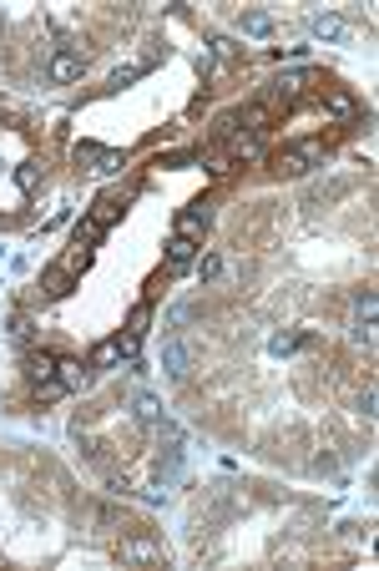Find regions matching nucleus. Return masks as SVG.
<instances>
[{
  "instance_id": "1",
  "label": "nucleus",
  "mask_w": 379,
  "mask_h": 571,
  "mask_svg": "<svg viewBox=\"0 0 379 571\" xmlns=\"http://www.w3.org/2000/svg\"><path fill=\"white\" fill-rule=\"evenodd\" d=\"M86 263H91V248L71 243V248H66V258H61L56 268H46V278H41V294H46V299H61V294L71 289V278H76Z\"/></svg>"
},
{
  "instance_id": "2",
  "label": "nucleus",
  "mask_w": 379,
  "mask_h": 571,
  "mask_svg": "<svg viewBox=\"0 0 379 571\" xmlns=\"http://www.w3.org/2000/svg\"><path fill=\"white\" fill-rule=\"evenodd\" d=\"M122 207H127L122 197H96V202H91V212H86V222L76 227V243H81V248H86V243H96L106 227L122 217Z\"/></svg>"
},
{
  "instance_id": "3",
  "label": "nucleus",
  "mask_w": 379,
  "mask_h": 571,
  "mask_svg": "<svg viewBox=\"0 0 379 571\" xmlns=\"http://www.w3.org/2000/svg\"><path fill=\"white\" fill-rule=\"evenodd\" d=\"M318 157H323L318 142H298V147H289V152L274 157V173H279V178H303L308 167H318Z\"/></svg>"
},
{
  "instance_id": "4",
  "label": "nucleus",
  "mask_w": 379,
  "mask_h": 571,
  "mask_svg": "<svg viewBox=\"0 0 379 571\" xmlns=\"http://www.w3.org/2000/svg\"><path fill=\"white\" fill-rule=\"evenodd\" d=\"M303 86H308V76H303V71H279L274 81H268V96H263V101H274V106H289V101H294Z\"/></svg>"
},
{
  "instance_id": "5",
  "label": "nucleus",
  "mask_w": 379,
  "mask_h": 571,
  "mask_svg": "<svg viewBox=\"0 0 379 571\" xmlns=\"http://www.w3.org/2000/svg\"><path fill=\"white\" fill-rule=\"evenodd\" d=\"M76 162H91L96 173H122V152H106L96 142H76Z\"/></svg>"
},
{
  "instance_id": "6",
  "label": "nucleus",
  "mask_w": 379,
  "mask_h": 571,
  "mask_svg": "<svg viewBox=\"0 0 379 571\" xmlns=\"http://www.w3.org/2000/svg\"><path fill=\"white\" fill-rule=\"evenodd\" d=\"M207 222H212V212H207V202H197V207H187V212L177 217V238H187V243H197V238L207 233Z\"/></svg>"
},
{
  "instance_id": "7",
  "label": "nucleus",
  "mask_w": 379,
  "mask_h": 571,
  "mask_svg": "<svg viewBox=\"0 0 379 571\" xmlns=\"http://www.w3.org/2000/svg\"><path fill=\"white\" fill-rule=\"evenodd\" d=\"M86 71V56L81 51H61L56 61H51V81H76Z\"/></svg>"
},
{
  "instance_id": "8",
  "label": "nucleus",
  "mask_w": 379,
  "mask_h": 571,
  "mask_svg": "<svg viewBox=\"0 0 379 571\" xmlns=\"http://www.w3.org/2000/svg\"><path fill=\"white\" fill-rule=\"evenodd\" d=\"M354 334L364 339V344H374V294H369V289L359 294V309H354Z\"/></svg>"
},
{
  "instance_id": "9",
  "label": "nucleus",
  "mask_w": 379,
  "mask_h": 571,
  "mask_svg": "<svg viewBox=\"0 0 379 571\" xmlns=\"http://www.w3.org/2000/svg\"><path fill=\"white\" fill-rule=\"evenodd\" d=\"M187 359H192V354H187V344H177V339H172V344H162V369H167L172 379H182V374H187Z\"/></svg>"
},
{
  "instance_id": "10",
  "label": "nucleus",
  "mask_w": 379,
  "mask_h": 571,
  "mask_svg": "<svg viewBox=\"0 0 379 571\" xmlns=\"http://www.w3.org/2000/svg\"><path fill=\"white\" fill-rule=\"evenodd\" d=\"M51 379H56L61 394H66V389H81V384H86V369H81L76 359H56V374H51Z\"/></svg>"
},
{
  "instance_id": "11",
  "label": "nucleus",
  "mask_w": 379,
  "mask_h": 571,
  "mask_svg": "<svg viewBox=\"0 0 379 571\" xmlns=\"http://www.w3.org/2000/svg\"><path fill=\"white\" fill-rule=\"evenodd\" d=\"M192 258H197V243H187V238H172V243H167V268H172V273L192 268Z\"/></svg>"
},
{
  "instance_id": "12",
  "label": "nucleus",
  "mask_w": 379,
  "mask_h": 571,
  "mask_svg": "<svg viewBox=\"0 0 379 571\" xmlns=\"http://www.w3.org/2000/svg\"><path fill=\"white\" fill-rule=\"evenodd\" d=\"M279 117V106L274 101H258V106H248V111H238V122L248 127V132H258V127H268V122H274Z\"/></svg>"
},
{
  "instance_id": "13",
  "label": "nucleus",
  "mask_w": 379,
  "mask_h": 571,
  "mask_svg": "<svg viewBox=\"0 0 379 571\" xmlns=\"http://www.w3.org/2000/svg\"><path fill=\"white\" fill-rule=\"evenodd\" d=\"M313 36L318 41H344L349 26H344V16H313Z\"/></svg>"
},
{
  "instance_id": "14",
  "label": "nucleus",
  "mask_w": 379,
  "mask_h": 571,
  "mask_svg": "<svg viewBox=\"0 0 379 571\" xmlns=\"http://www.w3.org/2000/svg\"><path fill=\"white\" fill-rule=\"evenodd\" d=\"M323 106H329L334 117H354V96L349 91H323Z\"/></svg>"
},
{
  "instance_id": "15",
  "label": "nucleus",
  "mask_w": 379,
  "mask_h": 571,
  "mask_svg": "<svg viewBox=\"0 0 379 571\" xmlns=\"http://www.w3.org/2000/svg\"><path fill=\"white\" fill-rule=\"evenodd\" d=\"M243 31L248 36H268V31H274V16H268V11H248L243 16Z\"/></svg>"
},
{
  "instance_id": "16",
  "label": "nucleus",
  "mask_w": 379,
  "mask_h": 571,
  "mask_svg": "<svg viewBox=\"0 0 379 571\" xmlns=\"http://www.w3.org/2000/svg\"><path fill=\"white\" fill-rule=\"evenodd\" d=\"M51 374H56V359H51V354H36V359H31V379H36V384H46Z\"/></svg>"
},
{
  "instance_id": "17",
  "label": "nucleus",
  "mask_w": 379,
  "mask_h": 571,
  "mask_svg": "<svg viewBox=\"0 0 379 571\" xmlns=\"http://www.w3.org/2000/svg\"><path fill=\"white\" fill-rule=\"evenodd\" d=\"M91 359H96V364H117V359H122V339H106V344H96Z\"/></svg>"
},
{
  "instance_id": "18",
  "label": "nucleus",
  "mask_w": 379,
  "mask_h": 571,
  "mask_svg": "<svg viewBox=\"0 0 379 571\" xmlns=\"http://www.w3.org/2000/svg\"><path fill=\"white\" fill-rule=\"evenodd\" d=\"M147 324H152V309H147V304H137V309H132V319H127V334H137V339H142V334H147Z\"/></svg>"
},
{
  "instance_id": "19",
  "label": "nucleus",
  "mask_w": 379,
  "mask_h": 571,
  "mask_svg": "<svg viewBox=\"0 0 379 571\" xmlns=\"http://www.w3.org/2000/svg\"><path fill=\"white\" fill-rule=\"evenodd\" d=\"M16 182H21V192H36V182H41V162H26L21 173H16Z\"/></svg>"
},
{
  "instance_id": "20",
  "label": "nucleus",
  "mask_w": 379,
  "mask_h": 571,
  "mask_svg": "<svg viewBox=\"0 0 379 571\" xmlns=\"http://www.w3.org/2000/svg\"><path fill=\"white\" fill-rule=\"evenodd\" d=\"M137 415H142V420H162V410H157L152 394H137Z\"/></svg>"
},
{
  "instance_id": "21",
  "label": "nucleus",
  "mask_w": 379,
  "mask_h": 571,
  "mask_svg": "<svg viewBox=\"0 0 379 571\" xmlns=\"http://www.w3.org/2000/svg\"><path fill=\"white\" fill-rule=\"evenodd\" d=\"M127 556H137V561H147V556H162V551H157V546H147V541H132V546H127Z\"/></svg>"
},
{
  "instance_id": "22",
  "label": "nucleus",
  "mask_w": 379,
  "mask_h": 571,
  "mask_svg": "<svg viewBox=\"0 0 379 571\" xmlns=\"http://www.w3.org/2000/svg\"><path fill=\"white\" fill-rule=\"evenodd\" d=\"M294 349H298V339H289V334H284V339H274V354H294Z\"/></svg>"
},
{
  "instance_id": "23",
  "label": "nucleus",
  "mask_w": 379,
  "mask_h": 571,
  "mask_svg": "<svg viewBox=\"0 0 379 571\" xmlns=\"http://www.w3.org/2000/svg\"><path fill=\"white\" fill-rule=\"evenodd\" d=\"M218 268H223L218 258H202V263H197V273H202V278H218Z\"/></svg>"
},
{
  "instance_id": "24",
  "label": "nucleus",
  "mask_w": 379,
  "mask_h": 571,
  "mask_svg": "<svg viewBox=\"0 0 379 571\" xmlns=\"http://www.w3.org/2000/svg\"><path fill=\"white\" fill-rule=\"evenodd\" d=\"M212 51H218V56H238V46H233V41H223V36H212Z\"/></svg>"
}]
</instances>
